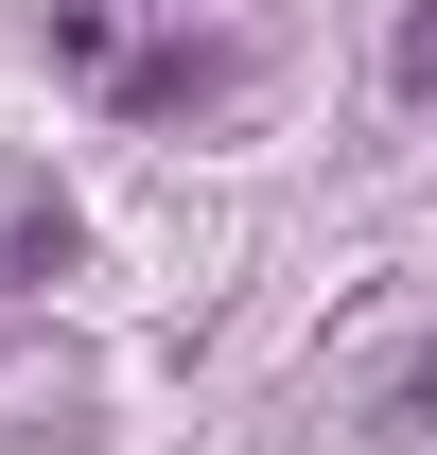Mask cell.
Listing matches in <instances>:
<instances>
[{
  "label": "cell",
  "mask_w": 437,
  "mask_h": 455,
  "mask_svg": "<svg viewBox=\"0 0 437 455\" xmlns=\"http://www.w3.org/2000/svg\"><path fill=\"white\" fill-rule=\"evenodd\" d=\"M368 438H437V333H420V350H402V386H385V403H368Z\"/></svg>",
  "instance_id": "6da1fadb"
},
{
  "label": "cell",
  "mask_w": 437,
  "mask_h": 455,
  "mask_svg": "<svg viewBox=\"0 0 437 455\" xmlns=\"http://www.w3.org/2000/svg\"><path fill=\"white\" fill-rule=\"evenodd\" d=\"M385 88H402V106H437V0L402 18V36H385Z\"/></svg>",
  "instance_id": "7a4b0ae2"
}]
</instances>
